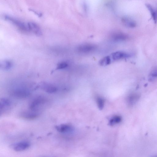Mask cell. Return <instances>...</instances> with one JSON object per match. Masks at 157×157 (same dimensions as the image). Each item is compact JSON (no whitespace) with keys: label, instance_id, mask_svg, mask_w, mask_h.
I'll list each match as a JSON object with an SVG mask.
<instances>
[{"label":"cell","instance_id":"obj_1","mask_svg":"<svg viewBox=\"0 0 157 157\" xmlns=\"http://www.w3.org/2000/svg\"><path fill=\"white\" fill-rule=\"evenodd\" d=\"M4 18L6 20L10 22L15 25L20 30L24 32L29 31L28 25L12 17L5 15Z\"/></svg>","mask_w":157,"mask_h":157},{"label":"cell","instance_id":"obj_2","mask_svg":"<svg viewBox=\"0 0 157 157\" xmlns=\"http://www.w3.org/2000/svg\"><path fill=\"white\" fill-rule=\"evenodd\" d=\"M45 99L41 96L37 97L33 99L29 104V107L32 110L36 111L40 105L43 104Z\"/></svg>","mask_w":157,"mask_h":157},{"label":"cell","instance_id":"obj_3","mask_svg":"<svg viewBox=\"0 0 157 157\" xmlns=\"http://www.w3.org/2000/svg\"><path fill=\"white\" fill-rule=\"evenodd\" d=\"M55 128L57 131L63 133L71 134L74 131L73 127L67 124H61L56 126Z\"/></svg>","mask_w":157,"mask_h":157},{"label":"cell","instance_id":"obj_4","mask_svg":"<svg viewBox=\"0 0 157 157\" xmlns=\"http://www.w3.org/2000/svg\"><path fill=\"white\" fill-rule=\"evenodd\" d=\"M30 146L29 142L23 141L14 144L13 145L12 148L15 151H21L28 149Z\"/></svg>","mask_w":157,"mask_h":157},{"label":"cell","instance_id":"obj_5","mask_svg":"<svg viewBox=\"0 0 157 157\" xmlns=\"http://www.w3.org/2000/svg\"><path fill=\"white\" fill-rule=\"evenodd\" d=\"M41 88L45 92L48 93H54L56 92L58 89L54 85L52 84L44 82L40 85Z\"/></svg>","mask_w":157,"mask_h":157},{"label":"cell","instance_id":"obj_6","mask_svg":"<svg viewBox=\"0 0 157 157\" xmlns=\"http://www.w3.org/2000/svg\"><path fill=\"white\" fill-rule=\"evenodd\" d=\"M11 105L10 100L7 98H2L0 100V114L5 111L9 110Z\"/></svg>","mask_w":157,"mask_h":157},{"label":"cell","instance_id":"obj_7","mask_svg":"<svg viewBox=\"0 0 157 157\" xmlns=\"http://www.w3.org/2000/svg\"><path fill=\"white\" fill-rule=\"evenodd\" d=\"M27 25L29 31L38 36H40L42 35L41 29L36 24L33 22H29Z\"/></svg>","mask_w":157,"mask_h":157},{"label":"cell","instance_id":"obj_8","mask_svg":"<svg viewBox=\"0 0 157 157\" xmlns=\"http://www.w3.org/2000/svg\"><path fill=\"white\" fill-rule=\"evenodd\" d=\"M131 55L126 52L122 51H117L112 53L111 58L114 61L120 60L129 57Z\"/></svg>","mask_w":157,"mask_h":157},{"label":"cell","instance_id":"obj_9","mask_svg":"<svg viewBox=\"0 0 157 157\" xmlns=\"http://www.w3.org/2000/svg\"><path fill=\"white\" fill-rule=\"evenodd\" d=\"M96 46L94 45L86 44L80 45L78 47L77 49L80 52L87 53L94 50Z\"/></svg>","mask_w":157,"mask_h":157},{"label":"cell","instance_id":"obj_10","mask_svg":"<svg viewBox=\"0 0 157 157\" xmlns=\"http://www.w3.org/2000/svg\"><path fill=\"white\" fill-rule=\"evenodd\" d=\"M20 116L23 118L31 120L37 118L39 116V113L36 111L33 110L24 111L21 113Z\"/></svg>","mask_w":157,"mask_h":157},{"label":"cell","instance_id":"obj_11","mask_svg":"<svg viewBox=\"0 0 157 157\" xmlns=\"http://www.w3.org/2000/svg\"><path fill=\"white\" fill-rule=\"evenodd\" d=\"M13 65V63L10 60H2L0 62V69L3 70H8L12 68Z\"/></svg>","mask_w":157,"mask_h":157},{"label":"cell","instance_id":"obj_12","mask_svg":"<svg viewBox=\"0 0 157 157\" xmlns=\"http://www.w3.org/2000/svg\"><path fill=\"white\" fill-rule=\"evenodd\" d=\"M29 94V93L27 91L23 90H15L13 93L14 97L23 98L27 97Z\"/></svg>","mask_w":157,"mask_h":157},{"label":"cell","instance_id":"obj_13","mask_svg":"<svg viewBox=\"0 0 157 157\" xmlns=\"http://www.w3.org/2000/svg\"><path fill=\"white\" fill-rule=\"evenodd\" d=\"M112 39L116 41H121L125 40L127 36L124 34L120 33H114L112 36Z\"/></svg>","mask_w":157,"mask_h":157},{"label":"cell","instance_id":"obj_14","mask_svg":"<svg viewBox=\"0 0 157 157\" xmlns=\"http://www.w3.org/2000/svg\"><path fill=\"white\" fill-rule=\"evenodd\" d=\"M122 21L125 26L129 27H134L136 25V23L135 21L127 17H123L122 19Z\"/></svg>","mask_w":157,"mask_h":157},{"label":"cell","instance_id":"obj_15","mask_svg":"<svg viewBox=\"0 0 157 157\" xmlns=\"http://www.w3.org/2000/svg\"><path fill=\"white\" fill-rule=\"evenodd\" d=\"M146 6L150 12L154 22L156 23L157 21V14L155 11L150 5L147 4H146Z\"/></svg>","mask_w":157,"mask_h":157},{"label":"cell","instance_id":"obj_16","mask_svg":"<svg viewBox=\"0 0 157 157\" xmlns=\"http://www.w3.org/2000/svg\"><path fill=\"white\" fill-rule=\"evenodd\" d=\"M122 120L121 117L118 115L112 117L109 120V124L111 126H113L120 123Z\"/></svg>","mask_w":157,"mask_h":157},{"label":"cell","instance_id":"obj_17","mask_svg":"<svg viewBox=\"0 0 157 157\" xmlns=\"http://www.w3.org/2000/svg\"><path fill=\"white\" fill-rule=\"evenodd\" d=\"M111 62L110 57L107 56L101 59L99 61V64L102 66H105L109 65Z\"/></svg>","mask_w":157,"mask_h":157},{"label":"cell","instance_id":"obj_18","mask_svg":"<svg viewBox=\"0 0 157 157\" xmlns=\"http://www.w3.org/2000/svg\"><path fill=\"white\" fill-rule=\"evenodd\" d=\"M97 103L98 108L100 110H102L104 108L105 101L102 98L98 97L97 98Z\"/></svg>","mask_w":157,"mask_h":157},{"label":"cell","instance_id":"obj_19","mask_svg":"<svg viewBox=\"0 0 157 157\" xmlns=\"http://www.w3.org/2000/svg\"><path fill=\"white\" fill-rule=\"evenodd\" d=\"M139 96L137 94H132L129 96L128 101L129 103L132 104L136 101L139 98Z\"/></svg>","mask_w":157,"mask_h":157},{"label":"cell","instance_id":"obj_20","mask_svg":"<svg viewBox=\"0 0 157 157\" xmlns=\"http://www.w3.org/2000/svg\"><path fill=\"white\" fill-rule=\"evenodd\" d=\"M68 64L66 62H61L57 64L56 70L63 69L66 68Z\"/></svg>","mask_w":157,"mask_h":157},{"label":"cell","instance_id":"obj_21","mask_svg":"<svg viewBox=\"0 0 157 157\" xmlns=\"http://www.w3.org/2000/svg\"><path fill=\"white\" fill-rule=\"evenodd\" d=\"M151 75L154 77H157V68L153 70L151 73Z\"/></svg>","mask_w":157,"mask_h":157}]
</instances>
